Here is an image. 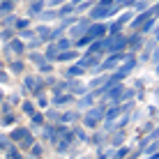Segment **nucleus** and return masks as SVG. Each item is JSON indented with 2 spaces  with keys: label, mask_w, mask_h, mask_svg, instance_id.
<instances>
[{
  "label": "nucleus",
  "mask_w": 159,
  "mask_h": 159,
  "mask_svg": "<svg viewBox=\"0 0 159 159\" xmlns=\"http://www.w3.org/2000/svg\"><path fill=\"white\" fill-rule=\"evenodd\" d=\"M106 51L108 53H125L127 51V37L118 35V37H106Z\"/></svg>",
  "instance_id": "obj_1"
},
{
  "label": "nucleus",
  "mask_w": 159,
  "mask_h": 159,
  "mask_svg": "<svg viewBox=\"0 0 159 159\" xmlns=\"http://www.w3.org/2000/svg\"><path fill=\"white\" fill-rule=\"evenodd\" d=\"M90 9H92V12H90V19L95 21V23H97L99 19H108V16H113V14L118 12L116 7H97V5H92Z\"/></svg>",
  "instance_id": "obj_2"
},
{
  "label": "nucleus",
  "mask_w": 159,
  "mask_h": 159,
  "mask_svg": "<svg viewBox=\"0 0 159 159\" xmlns=\"http://www.w3.org/2000/svg\"><path fill=\"white\" fill-rule=\"evenodd\" d=\"M85 35L90 37L92 42H95V39H102V37L106 35V23H90V28H88Z\"/></svg>",
  "instance_id": "obj_3"
},
{
  "label": "nucleus",
  "mask_w": 159,
  "mask_h": 159,
  "mask_svg": "<svg viewBox=\"0 0 159 159\" xmlns=\"http://www.w3.org/2000/svg\"><path fill=\"white\" fill-rule=\"evenodd\" d=\"M127 48H129V53H136V51H141V48H143V37H141L139 32L129 35V37H127Z\"/></svg>",
  "instance_id": "obj_4"
},
{
  "label": "nucleus",
  "mask_w": 159,
  "mask_h": 159,
  "mask_svg": "<svg viewBox=\"0 0 159 159\" xmlns=\"http://www.w3.org/2000/svg\"><path fill=\"white\" fill-rule=\"evenodd\" d=\"M46 7V0H32L30 7H28V16H39Z\"/></svg>",
  "instance_id": "obj_5"
},
{
  "label": "nucleus",
  "mask_w": 159,
  "mask_h": 159,
  "mask_svg": "<svg viewBox=\"0 0 159 159\" xmlns=\"http://www.w3.org/2000/svg\"><path fill=\"white\" fill-rule=\"evenodd\" d=\"M7 48H9V53L12 56H21V53L25 51V42H21V39H12L7 44Z\"/></svg>",
  "instance_id": "obj_6"
},
{
  "label": "nucleus",
  "mask_w": 159,
  "mask_h": 159,
  "mask_svg": "<svg viewBox=\"0 0 159 159\" xmlns=\"http://www.w3.org/2000/svg\"><path fill=\"white\" fill-rule=\"evenodd\" d=\"M95 92H85V95H81V99H79V111H83V108H90L92 106V102H95Z\"/></svg>",
  "instance_id": "obj_7"
},
{
  "label": "nucleus",
  "mask_w": 159,
  "mask_h": 159,
  "mask_svg": "<svg viewBox=\"0 0 159 159\" xmlns=\"http://www.w3.org/2000/svg\"><path fill=\"white\" fill-rule=\"evenodd\" d=\"M74 99H76V97L72 95V92H67V95H56V97H53V104H56L58 108H62V106H67V104L74 102Z\"/></svg>",
  "instance_id": "obj_8"
},
{
  "label": "nucleus",
  "mask_w": 159,
  "mask_h": 159,
  "mask_svg": "<svg viewBox=\"0 0 159 159\" xmlns=\"http://www.w3.org/2000/svg\"><path fill=\"white\" fill-rule=\"evenodd\" d=\"M53 44H56V48H58V53H62V51H69V48H72V39H69V37H58V39L56 42H53Z\"/></svg>",
  "instance_id": "obj_9"
},
{
  "label": "nucleus",
  "mask_w": 159,
  "mask_h": 159,
  "mask_svg": "<svg viewBox=\"0 0 159 159\" xmlns=\"http://www.w3.org/2000/svg\"><path fill=\"white\" fill-rule=\"evenodd\" d=\"M25 134H28V129H25V127H16L12 134H9V141H12V143H21V141L25 139Z\"/></svg>",
  "instance_id": "obj_10"
},
{
  "label": "nucleus",
  "mask_w": 159,
  "mask_h": 159,
  "mask_svg": "<svg viewBox=\"0 0 159 159\" xmlns=\"http://www.w3.org/2000/svg\"><path fill=\"white\" fill-rule=\"evenodd\" d=\"M79 118H81L79 111H65V113H60V120H58V122H76Z\"/></svg>",
  "instance_id": "obj_11"
},
{
  "label": "nucleus",
  "mask_w": 159,
  "mask_h": 159,
  "mask_svg": "<svg viewBox=\"0 0 159 159\" xmlns=\"http://www.w3.org/2000/svg\"><path fill=\"white\" fill-rule=\"evenodd\" d=\"M76 56H79V53L74 51V48H69V51H62V53H58V62H72V60H76Z\"/></svg>",
  "instance_id": "obj_12"
},
{
  "label": "nucleus",
  "mask_w": 159,
  "mask_h": 159,
  "mask_svg": "<svg viewBox=\"0 0 159 159\" xmlns=\"http://www.w3.org/2000/svg\"><path fill=\"white\" fill-rule=\"evenodd\" d=\"M83 72H85V69H83V67H79V65L74 62L72 67H69L67 72H65V79H79V76L83 74Z\"/></svg>",
  "instance_id": "obj_13"
},
{
  "label": "nucleus",
  "mask_w": 159,
  "mask_h": 159,
  "mask_svg": "<svg viewBox=\"0 0 159 159\" xmlns=\"http://www.w3.org/2000/svg\"><path fill=\"white\" fill-rule=\"evenodd\" d=\"M60 19H65V16H72L74 14V5L72 2H67V5H60V9H56Z\"/></svg>",
  "instance_id": "obj_14"
},
{
  "label": "nucleus",
  "mask_w": 159,
  "mask_h": 159,
  "mask_svg": "<svg viewBox=\"0 0 159 159\" xmlns=\"http://www.w3.org/2000/svg\"><path fill=\"white\" fill-rule=\"evenodd\" d=\"M19 145H21V148H19V150H21V152H23V150H30V148H32V145H35V136H32V134H30V131H28V134H25V139H23V141H21V143H19Z\"/></svg>",
  "instance_id": "obj_15"
},
{
  "label": "nucleus",
  "mask_w": 159,
  "mask_h": 159,
  "mask_svg": "<svg viewBox=\"0 0 159 159\" xmlns=\"http://www.w3.org/2000/svg\"><path fill=\"white\" fill-rule=\"evenodd\" d=\"M5 159H23V152L19 150V145H12L7 152H5Z\"/></svg>",
  "instance_id": "obj_16"
},
{
  "label": "nucleus",
  "mask_w": 159,
  "mask_h": 159,
  "mask_svg": "<svg viewBox=\"0 0 159 159\" xmlns=\"http://www.w3.org/2000/svg\"><path fill=\"white\" fill-rule=\"evenodd\" d=\"M104 141H106V134H102V131H95L92 136H88V143H92V145H102Z\"/></svg>",
  "instance_id": "obj_17"
},
{
  "label": "nucleus",
  "mask_w": 159,
  "mask_h": 159,
  "mask_svg": "<svg viewBox=\"0 0 159 159\" xmlns=\"http://www.w3.org/2000/svg\"><path fill=\"white\" fill-rule=\"evenodd\" d=\"M21 111L25 113V116H32V113H37V106H35V102H30V99H25L23 104H21Z\"/></svg>",
  "instance_id": "obj_18"
},
{
  "label": "nucleus",
  "mask_w": 159,
  "mask_h": 159,
  "mask_svg": "<svg viewBox=\"0 0 159 159\" xmlns=\"http://www.w3.org/2000/svg\"><path fill=\"white\" fill-rule=\"evenodd\" d=\"M14 12V0H7V2H0V16H7Z\"/></svg>",
  "instance_id": "obj_19"
},
{
  "label": "nucleus",
  "mask_w": 159,
  "mask_h": 159,
  "mask_svg": "<svg viewBox=\"0 0 159 159\" xmlns=\"http://www.w3.org/2000/svg\"><path fill=\"white\" fill-rule=\"evenodd\" d=\"M155 23H157L155 16H152V19H148V21H143V25L139 28V35H145V32H150L152 28H155Z\"/></svg>",
  "instance_id": "obj_20"
},
{
  "label": "nucleus",
  "mask_w": 159,
  "mask_h": 159,
  "mask_svg": "<svg viewBox=\"0 0 159 159\" xmlns=\"http://www.w3.org/2000/svg\"><path fill=\"white\" fill-rule=\"evenodd\" d=\"M30 125H32V127H42V125H44V113H39V111H37V113H32V116H30Z\"/></svg>",
  "instance_id": "obj_21"
},
{
  "label": "nucleus",
  "mask_w": 159,
  "mask_h": 159,
  "mask_svg": "<svg viewBox=\"0 0 159 159\" xmlns=\"http://www.w3.org/2000/svg\"><path fill=\"white\" fill-rule=\"evenodd\" d=\"M14 122H16V116H14V113H2V120H0V125H2V127H12Z\"/></svg>",
  "instance_id": "obj_22"
},
{
  "label": "nucleus",
  "mask_w": 159,
  "mask_h": 159,
  "mask_svg": "<svg viewBox=\"0 0 159 159\" xmlns=\"http://www.w3.org/2000/svg\"><path fill=\"white\" fill-rule=\"evenodd\" d=\"M23 67H25L23 60H14V62H9V72H14V74H21Z\"/></svg>",
  "instance_id": "obj_23"
},
{
  "label": "nucleus",
  "mask_w": 159,
  "mask_h": 159,
  "mask_svg": "<svg viewBox=\"0 0 159 159\" xmlns=\"http://www.w3.org/2000/svg\"><path fill=\"white\" fill-rule=\"evenodd\" d=\"M32 88H35V76H25V79H23V90H21V92L25 95V92H30Z\"/></svg>",
  "instance_id": "obj_24"
},
{
  "label": "nucleus",
  "mask_w": 159,
  "mask_h": 159,
  "mask_svg": "<svg viewBox=\"0 0 159 159\" xmlns=\"http://www.w3.org/2000/svg\"><path fill=\"white\" fill-rule=\"evenodd\" d=\"M122 143H125V134H122V131H116V134H113V139H111V145H113V148H120Z\"/></svg>",
  "instance_id": "obj_25"
},
{
  "label": "nucleus",
  "mask_w": 159,
  "mask_h": 159,
  "mask_svg": "<svg viewBox=\"0 0 159 159\" xmlns=\"http://www.w3.org/2000/svg\"><path fill=\"white\" fill-rule=\"evenodd\" d=\"M129 148H116L113 150V159H125V157H129Z\"/></svg>",
  "instance_id": "obj_26"
},
{
  "label": "nucleus",
  "mask_w": 159,
  "mask_h": 159,
  "mask_svg": "<svg viewBox=\"0 0 159 159\" xmlns=\"http://www.w3.org/2000/svg\"><path fill=\"white\" fill-rule=\"evenodd\" d=\"M0 39H2V42H7V44H9V42H12V39H14V28H5L2 32H0Z\"/></svg>",
  "instance_id": "obj_27"
},
{
  "label": "nucleus",
  "mask_w": 159,
  "mask_h": 159,
  "mask_svg": "<svg viewBox=\"0 0 159 159\" xmlns=\"http://www.w3.org/2000/svg\"><path fill=\"white\" fill-rule=\"evenodd\" d=\"M39 19L48 23L51 19H58V12H56V9H46V12H42V14H39Z\"/></svg>",
  "instance_id": "obj_28"
},
{
  "label": "nucleus",
  "mask_w": 159,
  "mask_h": 159,
  "mask_svg": "<svg viewBox=\"0 0 159 159\" xmlns=\"http://www.w3.org/2000/svg\"><path fill=\"white\" fill-rule=\"evenodd\" d=\"M131 19H134V12H125V14H122V16H120V19L116 21V23L120 25V28H122V25H125V23H129Z\"/></svg>",
  "instance_id": "obj_29"
},
{
  "label": "nucleus",
  "mask_w": 159,
  "mask_h": 159,
  "mask_svg": "<svg viewBox=\"0 0 159 159\" xmlns=\"http://www.w3.org/2000/svg\"><path fill=\"white\" fill-rule=\"evenodd\" d=\"M30 155H32V157H35V159H39V157L44 155V148H42L39 143H35V145H32V148H30Z\"/></svg>",
  "instance_id": "obj_30"
},
{
  "label": "nucleus",
  "mask_w": 159,
  "mask_h": 159,
  "mask_svg": "<svg viewBox=\"0 0 159 159\" xmlns=\"http://www.w3.org/2000/svg\"><path fill=\"white\" fill-rule=\"evenodd\" d=\"M74 136H76L79 141H83V143H88V131H85V129L76 127V129H74Z\"/></svg>",
  "instance_id": "obj_31"
},
{
  "label": "nucleus",
  "mask_w": 159,
  "mask_h": 159,
  "mask_svg": "<svg viewBox=\"0 0 159 159\" xmlns=\"http://www.w3.org/2000/svg\"><path fill=\"white\" fill-rule=\"evenodd\" d=\"M44 118H48V120H53V122H58V120H60V113H58V111H53V108H46Z\"/></svg>",
  "instance_id": "obj_32"
},
{
  "label": "nucleus",
  "mask_w": 159,
  "mask_h": 159,
  "mask_svg": "<svg viewBox=\"0 0 159 159\" xmlns=\"http://www.w3.org/2000/svg\"><path fill=\"white\" fill-rule=\"evenodd\" d=\"M90 37H88V35H83V37H79V39H76L74 44H76V46H79V48H83V46H90Z\"/></svg>",
  "instance_id": "obj_33"
},
{
  "label": "nucleus",
  "mask_w": 159,
  "mask_h": 159,
  "mask_svg": "<svg viewBox=\"0 0 159 159\" xmlns=\"http://www.w3.org/2000/svg\"><path fill=\"white\" fill-rule=\"evenodd\" d=\"M12 145H14V143H12V141L7 139V136H0V150H5V152H7L9 148H12Z\"/></svg>",
  "instance_id": "obj_34"
},
{
  "label": "nucleus",
  "mask_w": 159,
  "mask_h": 159,
  "mask_svg": "<svg viewBox=\"0 0 159 159\" xmlns=\"http://www.w3.org/2000/svg\"><path fill=\"white\" fill-rule=\"evenodd\" d=\"M131 5H134V9H139V12H145V9L150 7V5H148L145 0H134V2H131Z\"/></svg>",
  "instance_id": "obj_35"
},
{
  "label": "nucleus",
  "mask_w": 159,
  "mask_h": 159,
  "mask_svg": "<svg viewBox=\"0 0 159 159\" xmlns=\"http://www.w3.org/2000/svg\"><path fill=\"white\" fill-rule=\"evenodd\" d=\"M14 23H16V16H14V14L2 16V25H5V28H9V25H14Z\"/></svg>",
  "instance_id": "obj_36"
},
{
  "label": "nucleus",
  "mask_w": 159,
  "mask_h": 159,
  "mask_svg": "<svg viewBox=\"0 0 159 159\" xmlns=\"http://www.w3.org/2000/svg\"><path fill=\"white\" fill-rule=\"evenodd\" d=\"M39 72L42 74H51L53 72V62H46V60H44V62L39 65Z\"/></svg>",
  "instance_id": "obj_37"
},
{
  "label": "nucleus",
  "mask_w": 159,
  "mask_h": 159,
  "mask_svg": "<svg viewBox=\"0 0 159 159\" xmlns=\"http://www.w3.org/2000/svg\"><path fill=\"white\" fill-rule=\"evenodd\" d=\"M37 106H39V108H48V97L39 95V97H37Z\"/></svg>",
  "instance_id": "obj_38"
},
{
  "label": "nucleus",
  "mask_w": 159,
  "mask_h": 159,
  "mask_svg": "<svg viewBox=\"0 0 159 159\" xmlns=\"http://www.w3.org/2000/svg\"><path fill=\"white\" fill-rule=\"evenodd\" d=\"M28 58L32 60V62H37V65H42V62H44V56H42V53H30Z\"/></svg>",
  "instance_id": "obj_39"
},
{
  "label": "nucleus",
  "mask_w": 159,
  "mask_h": 159,
  "mask_svg": "<svg viewBox=\"0 0 159 159\" xmlns=\"http://www.w3.org/2000/svg\"><path fill=\"white\" fill-rule=\"evenodd\" d=\"M9 81V74L7 72H2V69H0V83H7Z\"/></svg>",
  "instance_id": "obj_40"
},
{
  "label": "nucleus",
  "mask_w": 159,
  "mask_h": 159,
  "mask_svg": "<svg viewBox=\"0 0 159 159\" xmlns=\"http://www.w3.org/2000/svg\"><path fill=\"white\" fill-rule=\"evenodd\" d=\"M44 83H46V85H56V79H53V76H46V79H44Z\"/></svg>",
  "instance_id": "obj_41"
},
{
  "label": "nucleus",
  "mask_w": 159,
  "mask_h": 159,
  "mask_svg": "<svg viewBox=\"0 0 159 159\" xmlns=\"http://www.w3.org/2000/svg\"><path fill=\"white\" fill-rule=\"evenodd\" d=\"M60 2L65 5V0H46V5H60Z\"/></svg>",
  "instance_id": "obj_42"
},
{
  "label": "nucleus",
  "mask_w": 159,
  "mask_h": 159,
  "mask_svg": "<svg viewBox=\"0 0 159 159\" xmlns=\"http://www.w3.org/2000/svg\"><path fill=\"white\" fill-rule=\"evenodd\" d=\"M139 155H141V152H139V150H134V152H129V159H139Z\"/></svg>",
  "instance_id": "obj_43"
},
{
  "label": "nucleus",
  "mask_w": 159,
  "mask_h": 159,
  "mask_svg": "<svg viewBox=\"0 0 159 159\" xmlns=\"http://www.w3.org/2000/svg\"><path fill=\"white\" fill-rule=\"evenodd\" d=\"M16 102H19V95H12V97H9V104H12V106H14Z\"/></svg>",
  "instance_id": "obj_44"
},
{
  "label": "nucleus",
  "mask_w": 159,
  "mask_h": 159,
  "mask_svg": "<svg viewBox=\"0 0 159 159\" xmlns=\"http://www.w3.org/2000/svg\"><path fill=\"white\" fill-rule=\"evenodd\" d=\"M143 131H152V122H145L143 125Z\"/></svg>",
  "instance_id": "obj_45"
},
{
  "label": "nucleus",
  "mask_w": 159,
  "mask_h": 159,
  "mask_svg": "<svg viewBox=\"0 0 159 159\" xmlns=\"http://www.w3.org/2000/svg\"><path fill=\"white\" fill-rule=\"evenodd\" d=\"M5 99V95H2V90H0V102H2Z\"/></svg>",
  "instance_id": "obj_46"
},
{
  "label": "nucleus",
  "mask_w": 159,
  "mask_h": 159,
  "mask_svg": "<svg viewBox=\"0 0 159 159\" xmlns=\"http://www.w3.org/2000/svg\"><path fill=\"white\" fill-rule=\"evenodd\" d=\"M60 159H69V157H60Z\"/></svg>",
  "instance_id": "obj_47"
},
{
  "label": "nucleus",
  "mask_w": 159,
  "mask_h": 159,
  "mask_svg": "<svg viewBox=\"0 0 159 159\" xmlns=\"http://www.w3.org/2000/svg\"><path fill=\"white\" fill-rule=\"evenodd\" d=\"M83 159H90V157H83Z\"/></svg>",
  "instance_id": "obj_48"
},
{
  "label": "nucleus",
  "mask_w": 159,
  "mask_h": 159,
  "mask_svg": "<svg viewBox=\"0 0 159 159\" xmlns=\"http://www.w3.org/2000/svg\"><path fill=\"white\" fill-rule=\"evenodd\" d=\"M2 2H7V0H2Z\"/></svg>",
  "instance_id": "obj_49"
}]
</instances>
